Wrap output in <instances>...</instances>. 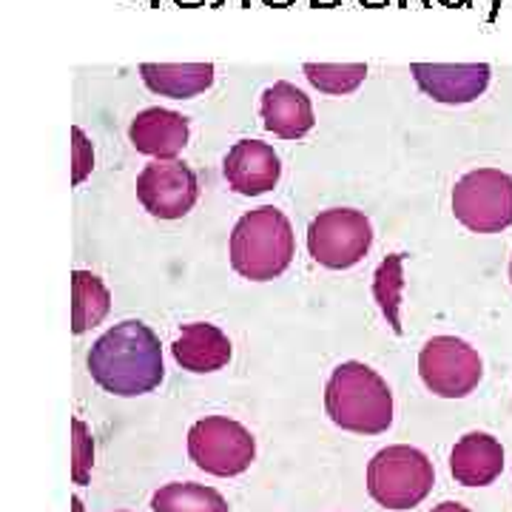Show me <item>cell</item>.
Masks as SVG:
<instances>
[{
    "label": "cell",
    "mask_w": 512,
    "mask_h": 512,
    "mask_svg": "<svg viewBox=\"0 0 512 512\" xmlns=\"http://www.w3.org/2000/svg\"><path fill=\"white\" fill-rule=\"evenodd\" d=\"M197 197V174L180 160H154L137 177V200L157 220H183Z\"/></svg>",
    "instance_id": "9"
},
{
    "label": "cell",
    "mask_w": 512,
    "mask_h": 512,
    "mask_svg": "<svg viewBox=\"0 0 512 512\" xmlns=\"http://www.w3.org/2000/svg\"><path fill=\"white\" fill-rule=\"evenodd\" d=\"M154 512H228V501L214 487L194 484V481H177L165 484L151 498Z\"/></svg>",
    "instance_id": "18"
},
{
    "label": "cell",
    "mask_w": 512,
    "mask_h": 512,
    "mask_svg": "<svg viewBox=\"0 0 512 512\" xmlns=\"http://www.w3.org/2000/svg\"><path fill=\"white\" fill-rule=\"evenodd\" d=\"M402 291H404V254L384 256L373 274V299L396 336H402Z\"/></svg>",
    "instance_id": "19"
},
{
    "label": "cell",
    "mask_w": 512,
    "mask_h": 512,
    "mask_svg": "<svg viewBox=\"0 0 512 512\" xmlns=\"http://www.w3.org/2000/svg\"><path fill=\"white\" fill-rule=\"evenodd\" d=\"M296 254L291 220L274 208L262 205L248 211L231 234V265L251 282H268L288 271Z\"/></svg>",
    "instance_id": "3"
},
{
    "label": "cell",
    "mask_w": 512,
    "mask_h": 512,
    "mask_svg": "<svg viewBox=\"0 0 512 512\" xmlns=\"http://www.w3.org/2000/svg\"><path fill=\"white\" fill-rule=\"evenodd\" d=\"M225 180L228 185L242 194V197H259L265 191H271L279 177H282V163L274 146L262 143V140H239L234 148L225 154Z\"/></svg>",
    "instance_id": "11"
},
{
    "label": "cell",
    "mask_w": 512,
    "mask_h": 512,
    "mask_svg": "<svg viewBox=\"0 0 512 512\" xmlns=\"http://www.w3.org/2000/svg\"><path fill=\"white\" fill-rule=\"evenodd\" d=\"M177 365L191 373H214L231 362V339L217 325L194 322L185 325L177 342L171 345Z\"/></svg>",
    "instance_id": "15"
},
{
    "label": "cell",
    "mask_w": 512,
    "mask_h": 512,
    "mask_svg": "<svg viewBox=\"0 0 512 512\" xmlns=\"http://www.w3.org/2000/svg\"><path fill=\"white\" fill-rule=\"evenodd\" d=\"M140 77L148 92L188 100L214 86V63H143Z\"/></svg>",
    "instance_id": "16"
},
{
    "label": "cell",
    "mask_w": 512,
    "mask_h": 512,
    "mask_svg": "<svg viewBox=\"0 0 512 512\" xmlns=\"http://www.w3.org/2000/svg\"><path fill=\"white\" fill-rule=\"evenodd\" d=\"M330 421L348 433L379 436L393 424V393L373 367L342 362L325 387Z\"/></svg>",
    "instance_id": "2"
},
{
    "label": "cell",
    "mask_w": 512,
    "mask_h": 512,
    "mask_svg": "<svg viewBox=\"0 0 512 512\" xmlns=\"http://www.w3.org/2000/svg\"><path fill=\"white\" fill-rule=\"evenodd\" d=\"M419 373L430 393L441 399H464L481 382L484 365L478 350L464 339L433 336L419 353Z\"/></svg>",
    "instance_id": "8"
},
{
    "label": "cell",
    "mask_w": 512,
    "mask_h": 512,
    "mask_svg": "<svg viewBox=\"0 0 512 512\" xmlns=\"http://www.w3.org/2000/svg\"><path fill=\"white\" fill-rule=\"evenodd\" d=\"M94 467L92 430L83 419H72V478L74 484H89Z\"/></svg>",
    "instance_id": "21"
},
{
    "label": "cell",
    "mask_w": 512,
    "mask_h": 512,
    "mask_svg": "<svg viewBox=\"0 0 512 512\" xmlns=\"http://www.w3.org/2000/svg\"><path fill=\"white\" fill-rule=\"evenodd\" d=\"M373 245V225L356 208H330L308 225V251L330 271L359 265Z\"/></svg>",
    "instance_id": "7"
},
{
    "label": "cell",
    "mask_w": 512,
    "mask_h": 512,
    "mask_svg": "<svg viewBox=\"0 0 512 512\" xmlns=\"http://www.w3.org/2000/svg\"><path fill=\"white\" fill-rule=\"evenodd\" d=\"M416 86L444 106H467L487 92L493 69L487 63H413Z\"/></svg>",
    "instance_id": "10"
},
{
    "label": "cell",
    "mask_w": 512,
    "mask_h": 512,
    "mask_svg": "<svg viewBox=\"0 0 512 512\" xmlns=\"http://www.w3.org/2000/svg\"><path fill=\"white\" fill-rule=\"evenodd\" d=\"M302 72L313 89L325 94H353L367 77L365 63H305Z\"/></svg>",
    "instance_id": "20"
},
{
    "label": "cell",
    "mask_w": 512,
    "mask_h": 512,
    "mask_svg": "<svg viewBox=\"0 0 512 512\" xmlns=\"http://www.w3.org/2000/svg\"><path fill=\"white\" fill-rule=\"evenodd\" d=\"M510 279H512V259H510Z\"/></svg>",
    "instance_id": "25"
},
{
    "label": "cell",
    "mask_w": 512,
    "mask_h": 512,
    "mask_svg": "<svg viewBox=\"0 0 512 512\" xmlns=\"http://www.w3.org/2000/svg\"><path fill=\"white\" fill-rule=\"evenodd\" d=\"M430 512H470L464 504H458V501H444L439 507H433Z\"/></svg>",
    "instance_id": "23"
},
{
    "label": "cell",
    "mask_w": 512,
    "mask_h": 512,
    "mask_svg": "<svg viewBox=\"0 0 512 512\" xmlns=\"http://www.w3.org/2000/svg\"><path fill=\"white\" fill-rule=\"evenodd\" d=\"M188 134H191L188 117L160 106L140 111L128 126L131 146L154 160H177V154L188 143Z\"/></svg>",
    "instance_id": "12"
},
{
    "label": "cell",
    "mask_w": 512,
    "mask_h": 512,
    "mask_svg": "<svg viewBox=\"0 0 512 512\" xmlns=\"http://www.w3.org/2000/svg\"><path fill=\"white\" fill-rule=\"evenodd\" d=\"M86 365L106 393L126 399L151 393L165 376L160 339L137 319H126L106 330L89 350Z\"/></svg>",
    "instance_id": "1"
},
{
    "label": "cell",
    "mask_w": 512,
    "mask_h": 512,
    "mask_svg": "<svg viewBox=\"0 0 512 512\" xmlns=\"http://www.w3.org/2000/svg\"><path fill=\"white\" fill-rule=\"evenodd\" d=\"M436 484L433 461L416 447H384L367 464V493L387 510H413Z\"/></svg>",
    "instance_id": "4"
},
{
    "label": "cell",
    "mask_w": 512,
    "mask_h": 512,
    "mask_svg": "<svg viewBox=\"0 0 512 512\" xmlns=\"http://www.w3.org/2000/svg\"><path fill=\"white\" fill-rule=\"evenodd\" d=\"M111 311V293L92 271L72 274V330L80 336L100 325Z\"/></svg>",
    "instance_id": "17"
},
{
    "label": "cell",
    "mask_w": 512,
    "mask_h": 512,
    "mask_svg": "<svg viewBox=\"0 0 512 512\" xmlns=\"http://www.w3.org/2000/svg\"><path fill=\"white\" fill-rule=\"evenodd\" d=\"M72 183L80 185L94 171V146L80 126H72Z\"/></svg>",
    "instance_id": "22"
},
{
    "label": "cell",
    "mask_w": 512,
    "mask_h": 512,
    "mask_svg": "<svg viewBox=\"0 0 512 512\" xmlns=\"http://www.w3.org/2000/svg\"><path fill=\"white\" fill-rule=\"evenodd\" d=\"M259 117L262 126L282 140H302L316 126L311 97L288 80H279L262 92Z\"/></svg>",
    "instance_id": "13"
},
{
    "label": "cell",
    "mask_w": 512,
    "mask_h": 512,
    "mask_svg": "<svg viewBox=\"0 0 512 512\" xmlns=\"http://www.w3.org/2000/svg\"><path fill=\"white\" fill-rule=\"evenodd\" d=\"M504 470V447L490 433H467L450 453V473L464 487H487Z\"/></svg>",
    "instance_id": "14"
},
{
    "label": "cell",
    "mask_w": 512,
    "mask_h": 512,
    "mask_svg": "<svg viewBox=\"0 0 512 512\" xmlns=\"http://www.w3.org/2000/svg\"><path fill=\"white\" fill-rule=\"evenodd\" d=\"M191 461L220 478L242 476L256 456V441L248 427L225 416H208L188 430Z\"/></svg>",
    "instance_id": "6"
},
{
    "label": "cell",
    "mask_w": 512,
    "mask_h": 512,
    "mask_svg": "<svg viewBox=\"0 0 512 512\" xmlns=\"http://www.w3.org/2000/svg\"><path fill=\"white\" fill-rule=\"evenodd\" d=\"M456 220L476 231L495 234L512 225V177L498 168H478L464 174L453 188Z\"/></svg>",
    "instance_id": "5"
},
{
    "label": "cell",
    "mask_w": 512,
    "mask_h": 512,
    "mask_svg": "<svg viewBox=\"0 0 512 512\" xmlns=\"http://www.w3.org/2000/svg\"><path fill=\"white\" fill-rule=\"evenodd\" d=\"M74 504V512H83V504H80V498H72Z\"/></svg>",
    "instance_id": "24"
}]
</instances>
